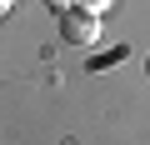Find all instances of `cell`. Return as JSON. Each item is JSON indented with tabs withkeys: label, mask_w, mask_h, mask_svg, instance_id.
<instances>
[{
	"label": "cell",
	"mask_w": 150,
	"mask_h": 145,
	"mask_svg": "<svg viewBox=\"0 0 150 145\" xmlns=\"http://www.w3.org/2000/svg\"><path fill=\"white\" fill-rule=\"evenodd\" d=\"M145 75H150V55H145Z\"/></svg>",
	"instance_id": "obj_5"
},
{
	"label": "cell",
	"mask_w": 150,
	"mask_h": 145,
	"mask_svg": "<svg viewBox=\"0 0 150 145\" xmlns=\"http://www.w3.org/2000/svg\"><path fill=\"white\" fill-rule=\"evenodd\" d=\"M10 5H15V0H0V15H5V10H10Z\"/></svg>",
	"instance_id": "obj_4"
},
{
	"label": "cell",
	"mask_w": 150,
	"mask_h": 145,
	"mask_svg": "<svg viewBox=\"0 0 150 145\" xmlns=\"http://www.w3.org/2000/svg\"><path fill=\"white\" fill-rule=\"evenodd\" d=\"M105 5H110V0H80V10H90V15H100Z\"/></svg>",
	"instance_id": "obj_2"
},
{
	"label": "cell",
	"mask_w": 150,
	"mask_h": 145,
	"mask_svg": "<svg viewBox=\"0 0 150 145\" xmlns=\"http://www.w3.org/2000/svg\"><path fill=\"white\" fill-rule=\"evenodd\" d=\"M40 5H50V10H70L75 0H40Z\"/></svg>",
	"instance_id": "obj_3"
},
{
	"label": "cell",
	"mask_w": 150,
	"mask_h": 145,
	"mask_svg": "<svg viewBox=\"0 0 150 145\" xmlns=\"http://www.w3.org/2000/svg\"><path fill=\"white\" fill-rule=\"evenodd\" d=\"M60 40L85 50V45L100 40V20H95L90 10H80V5H70V10H60Z\"/></svg>",
	"instance_id": "obj_1"
}]
</instances>
